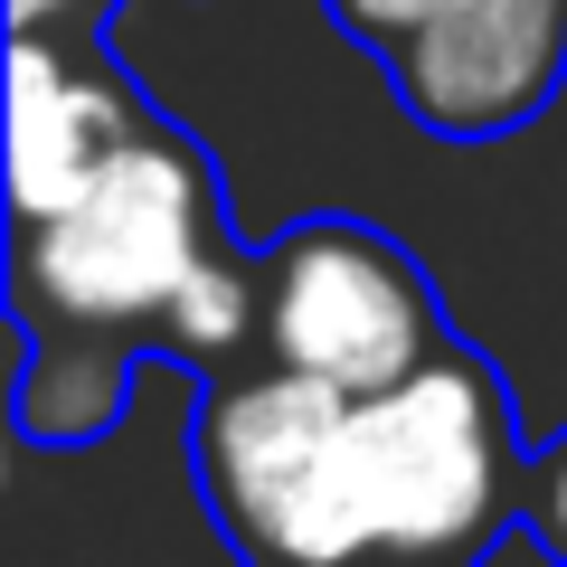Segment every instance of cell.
<instances>
[{"label": "cell", "instance_id": "4", "mask_svg": "<svg viewBox=\"0 0 567 567\" xmlns=\"http://www.w3.org/2000/svg\"><path fill=\"white\" fill-rule=\"evenodd\" d=\"M435 142H502L567 85V0H322Z\"/></svg>", "mask_w": 567, "mask_h": 567}, {"label": "cell", "instance_id": "5", "mask_svg": "<svg viewBox=\"0 0 567 567\" xmlns=\"http://www.w3.org/2000/svg\"><path fill=\"white\" fill-rule=\"evenodd\" d=\"M152 114L104 39H10V227L66 208Z\"/></svg>", "mask_w": 567, "mask_h": 567}, {"label": "cell", "instance_id": "3", "mask_svg": "<svg viewBox=\"0 0 567 567\" xmlns=\"http://www.w3.org/2000/svg\"><path fill=\"white\" fill-rule=\"evenodd\" d=\"M454 341L416 246L369 218H293L256 246V360L322 388H398Z\"/></svg>", "mask_w": 567, "mask_h": 567}, {"label": "cell", "instance_id": "6", "mask_svg": "<svg viewBox=\"0 0 567 567\" xmlns=\"http://www.w3.org/2000/svg\"><path fill=\"white\" fill-rule=\"evenodd\" d=\"M520 539L548 567H567V425L529 445V483H520Z\"/></svg>", "mask_w": 567, "mask_h": 567}, {"label": "cell", "instance_id": "1", "mask_svg": "<svg viewBox=\"0 0 567 567\" xmlns=\"http://www.w3.org/2000/svg\"><path fill=\"white\" fill-rule=\"evenodd\" d=\"M189 483L237 567H492L529 445L511 388L454 331L398 388L227 369L189 398Z\"/></svg>", "mask_w": 567, "mask_h": 567}, {"label": "cell", "instance_id": "2", "mask_svg": "<svg viewBox=\"0 0 567 567\" xmlns=\"http://www.w3.org/2000/svg\"><path fill=\"white\" fill-rule=\"evenodd\" d=\"M10 425L39 454L104 445L142 360H181L189 379L256 369V246L199 133L152 114L66 208L10 227Z\"/></svg>", "mask_w": 567, "mask_h": 567}, {"label": "cell", "instance_id": "7", "mask_svg": "<svg viewBox=\"0 0 567 567\" xmlns=\"http://www.w3.org/2000/svg\"><path fill=\"white\" fill-rule=\"evenodd\" d=\"M123 0H10V39H104Z\"/></svg>", "mask_w": 567, "mask_h": 567}]
</instances>
